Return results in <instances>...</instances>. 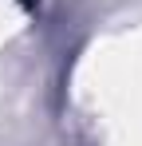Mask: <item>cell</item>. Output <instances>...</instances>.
<instances>
[{"mask_svg": "<svg viewBox=\"0 0 142 146\" xmlns=\"http://www.w3.org/2000/svg\"><path fill=\"white\" fill-rule=\"evenodd\" d=\"M28 4H32V0H28Z\"/></svg>", "mask_w": 142, "mask_h": 146, "instance_id": "1", "label": "cell"}]
</instances>
